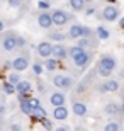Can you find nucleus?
<instances>
[{
	"mask_svg": "<svg viewBox=\"0 0 124 131\" xmlns=\"http://www.w3.org/2000/svg\"><path fill=\"white\" fill-rule=\"evenodd\" d=\"M10 131H22V128H20L19 123H12L10 124Z\"/></svg>",
	"mask_w": 124,
	"mask_h": 131,
	"instance_id": "obj_35",
	"label": "nucleus"
},
{
	"mask_svg": "<svg viewBox=\"0 0 124 131\" xmlns=\"http://www.w3.org/2000/svg\"><path fill=\"white\" fill-rule=\"evenodd\" d=\"M122 97H124V89H122Z\"/></svg>",
	"mask_w": 124,
	"mask_h": 131,
	"instance_id": "obj_44",
	"label": "nucleus"
},
{
	"mask_svg": "<svg viewBox=\"0 0 124 131\" xmlns=\"http://www.w3.org/2000/svg\"><path fill=\"white\" fill-rule=\"evenodd\" d=\"M10 67H12V70L17 72V73L27 70V68H29V56H27V54H19V56H15V58L12 60Z\"/></svg>",
	"mask_w": 124,
	"mask_h": 131,
	"instance_id": "obj_5",
	"label": "nucleus"
},
{
	"mask_svg": "<svg viewBox=\"0 0 124 131\" xmlns=\"http://www.w3.org/2000/svg\"><path fill=\"white\" fill-rule=\"evenodd\" d=\"M38 9L48 10L49 9V2H46V0H38Z\"/></svg>",
	"mask_w": 124,
	"mask_h": 131,
	"instance_id": "obj_33",
	"label": "nucleus"
},
{
	"mask_svg": "<svg viewBox=\"0 0 124 131\" xmlns=\"http://www.w3.org/2000/svg\"><path fill=\"white\" fill-rule=\"evenodd\" d=\"M27 99H29V97H27ZM27 99L20 102V112H22V114H26V116H32V114H34V111L31 109V106L27 104Z\"/></svg>",
	"mask_w": 124,
	"mask_h": 131,
	"instance_id": "obj_25",
	"label": "nucleus"
},
{
	"mask_svg": "<svg viewBox=\"0 0 124 131\" xmlns=\"http://www.w3.org/2000/svg\"><path fill=\"white\" fill-rule=\"evenodd\" d=\"M95 36L100 39V41H105V39H109L110 32H109V29H107L105 26H97V29H95Z\"/></svg>",
	"mask_w": 124,
	"mask_h": 131,
	"instance_id": "obj_20",
	"label": "nucleus"
},
{
	"mask_svg": "<svg viewBox=\"0 0 124 131\" xmlns=\"http://www.w3.org/2000/svg\"><path fill=\"white\" fill-rule=\"evenodd\" d=\"M0 46H2V39H0Z\"/></svg>",
	"mask_w": 124,
	"mask_h": 131,
	"instance_id": "obj_45",
	"label": "nucleus"
},
{
	"mask_svg": "<svg viewBox=\"0 0 124 131\" xmlns=\"http://www.w3.org/2000/svg\"><path fill=\"white\" fill-rule=\"evenodd\" d=\"M4 92L7 94V95H12V94H17V89H15V85H12V83L4 82Z\"/></svg>",
	"mask_w": 124,
	"mask_h": 131,
	"instance_id": "obj_28",
	"label": "nucleus"
},
{
	"mask_svg": "<svg viewBox=\"0 0 124 131\" xmlns=\"http://www.w3.org/2000/svg\"><path fill=\"white\" fill-rule=\"evenodd\" d=\"M85 51H87V49L80 48L78 44H75V46H70V48H68V56H70L72 60H75V58H78V56H82Z\"/></svg>",
	"mask_w": 124,
	"mask_h": 131,
	"instance_id": "obj_19",
	"label": "nucleus"
},
{
	"mask_svg": "<svg viewBox=\"0 0 124 131\" xmlns=\"http://www.w3.org/2000/svg\"><path fill=\"white\" fill-rule=\"evenodd\" d=\"M122 48H124V43H122Z\"/></svg>",
	"mask_w": 124,
	"mask_h": 131,
	"instance_id": "obj_47",
	"label": "nucleus"
},
{
	"mask_svg": "<svg viewBox=\"0 0 124 131\" xmlns=\"http://www.w3.org/2000/svg\"><path fill=\"white\" fill-rule=\"evenodd\" d=\"M85 5H87L85 0H70V7L75 12H83L85 10Z\"/></svg>",
	"mask_w": 124,
	"mask_h": 131,
	"instance_id": "obj_22",
	"label": "nucleus"
},
{
	"mask_svg": "<svg viewBox=\"0 0 124 131\" xmlns=\"http://www.w3.org/2000/svg\"><path fill=\"white\" fill-rule=\"evenodd\" d=\"M83 27H85V26H82V24H72L68 27L66 36L70 39H82L83 38Z\"/></svg>",
	"mask_w": 124,
	"mask_h": 131,
	"instance_id": "obj_10",
	"label": "nucleus"
},
{
	"mask_svg": "<svg viewBox=\"0 0 124 131\" xmlns=\"http://www.w3.org/2000/svg\"><path fill=\"white\" fill-rule=\"evenodd\" d=\"M32 116H34V119H38L39 123H41V121H44V119L48 117V116H46V111H44L43 107H39V109H36Z\"/></svg>",
	"mask_w": 124,
	"mask_h": 131,
	"instance_id": "obj_26",
	"label": "nucleus"
},
{
	"mask_svg": "<svg viewBox=\"0 0 124 131\" xmlns=\"http://www.w3.org/2000/svg\"><path fill=\"white\" fill-rule=\"evenodd\" d=\"M119 15H121V10H119V7H116V5H107V7L102 9V19L107 20V22L117 20Z\"/></svg>",
	"mask_w": 124,
	"mask_h": 131,
	"instance_id": "obj_6",
	"label": "nucleus"
},
{
	"mask_svg": "<svg viewBox=\"0 0 124 131\" xmlns=\"http://www.w3.org/2000/svg\"><path fill=\"white\" fill-rule=\"evenodd\" d=\"M46 2H48V0H46Z\"/></svg>",
	"mask_w": 124,
	"mask_h": 131,
	"instance_id": "obj_49",
	"label": "nucleus"
},
{
	"mask_svg": "<svg viewBox=\"0 0 124 131\" xmlns=\"http://www.w3.org/2000/svg\"><path fill=\"white\" fill-rule=\"evenodd\" d=\"M104 112L107 116H117L121 112V106H117L116 102H107L104 106Z\"/></svg>",
	"mask_w": 124,
	"mask_h": 131,
	"instance_id": "obj_18",
	"label": "nucleus"
},
{
	"mask_svg": "<svg viewBox=\"0 0 124 131\" xmlns=\"http://www.w3.org/2000/svg\"><path fill=\"white\" fill-rule=\"evenodd\" d=\"M41 124H43V128L46 131H53V126H54V124H53V121H51V119H48V117H46L44 121H41Z\"/></svg>",
	"mask_w": 124,
	"mask_h": 131,
	"instance_id": "obj_31",
	"label": "nucleus"
},
{
	"mask_svg": "<svg viewBox=\"0 0 124 131\" xmlns=\"http://www.w3.org/2000/svg\"><path fill=\"white\" fill-rule=\"evenodd\" d=\"M5 114H7V106L0 102V116H5Z\"/></svg>",
	"mask_w": 124,
	"mask_h": 131,
	"instance_id": "obj_36",
	"label": "nucleus"
},
{
	"mask_svg": "<svg viewBox=\"0 0 124 131\" xmlns=\"http://www.w3.org/2000/svg\"><path fill=\"white\" fill-rule=\"evenodd\" d=\"M7 4H9L12 9H19L20 5H22V0H7Z\"/></svg>",
	"mask_w": 124,
	"mask_h": 131,
	"instance_id": "obj_34",
	"label": "nucleus"
},
{
	"mask_svg": "<svg viewBox=\"0 0 124 131\" xmlns=\"http://www.w3.org/2000/svg\"><path fill=\"white\" fill-rule=\"evenodd\" d=\"M121 129H122V126H121L119 121H109V123H105L102 131H121Z\"/></svg>",
	"mask_w": 124,
	"mask_h": 131,
	"instance_id": "obj_23",
	"label": "nucleus"
},
{
	"mask_svg": "<svg viewBox=\"0 0 124 131\" xmlns=\"http://www.w3.org/2000/svg\"><path fill=\"white\" fill-rule=\"evenodd\" d=\"M53 85L56 89H60L61 92H66V90H70V89L73 87V83H75V80H73L72 77H68V75H61V73H58V75H54V77L51 78Z\"/></svg>",
	"mask_w": 124,
	"mask_h": 131,
	"instance_id": "obj_2",
	"label": "nucleus"
},
{
	"mask_svg": "<svg viewBox=\"0 0 124 131\" xmlns=\"http://www.w3.org/2000/svg\"><path fill=\"white\" fill-rule=\"evenodd\" d=\"M32 72H34V75H41V73L44 72V65L39 63V61H38V63H34L32 65Z\"/></svg>",
	"mask_w": 124,
	"mask_h": 131,
	"instance_id": "obj_30",
	"label": "nucleus"
},
{
	"mask_svg": "<svg viewBox=\"0 0 124 131\" xmlns=\"http://www.w3.org/2000/svg\"><path fill=\"white\" fill-rule=\"evenodd\" d=\"M15 89H17V94H19V95H29L32 85H31L29 80H20V82L15 85Z\"/></svg>",
	"mask_w": 124,
	"mask_h": 131,
	"instance_id": "obj_17",
	"label": "nucleus"
},
{
	"mask_svg": "<svg viewBox=\"0 0 124 131\" xmlns=\"http://www.w3.org/2000/svg\"><path fill=\"white\" fill-rule=\"evenodd\" d=\"M20 80H22V78H20V75H19L17 72H12V73L9 75V78H7V82L12 83V85H17V83H19Z\"/></svg>",
	"mask_w": 124,
	"mask_h": 131,
	"instance_id": "obj_27",
	"label": "nucleus"
},
{
	"mask_svg": "<svg viewBox=\"0 0 124 131\" xmlns=\"http://www.w3.org/2000/svg\"><path fill=\"white\" fill-rule=\"evenodd\" d=\"M17 34L12 32V31H9V32H5L4 36H2V48L7 51V53H12V51H15L17 49Z\"/></svg>",
	"mask_w": 124,
	"mask_h": 131,
	"instance_id": "obj_3",
	"label": "nucleus"
},
{
	"mask_svg": "<svg viewBox=\"0 0 124 131\" xmlns=\"http://www.w3.org/2000/svg\"><path fill=\"white\" fill-rule=\"evenodd\" d=\"M0 102H2V95H0Z\"/></svg>",
	"mask_w": 124,
	"mask_h": 131,
	"instance_id": "obj_46",
	"label": "nucleus"
},
{
	"mask_svg": "<svg viewBox=\"0 0 124 131\" xmlns=\"http://www.w3.org/2000/svg\"><path fill=\"white\" fill-rule=\"evenodd\" d=\"M99 38H82V39H78V46L80 48H83V49H94V48H97V44H99V41H97Z\"/></svg>",
	"mask_w": 124,
	"mask_h": 131,
	"instance_id": "obj_15",
	"label": "nucleus"
},
{
	"mask_svg": "<svg viewBox=\"0 0 124 131\" xmlns=\"http://www.w3.org/2000/svg\"><path fill=\"white\" fill-rule=\"evenodd\" d=\"M4 27H5V24H4V20L0 19V32H2V31H4Z\"/></svg>",
	"mask_w": 124,
	"mask_h": 131,
	"instance_id": "obj_40",
	"label": "nucleus"
},
{
	"mask_svg": "<svg viewBox=\"0 0 124 131\" xmlns=\"http://www.w3.org/2000/svg\"><path fill=\"white\" fill-rule=\"evenodd\" d=\"M68 114H70V109L66 106H60L53 109V119L54 121H66Z\"/></svg>",
	"mask_w": 124,
	"mask_h": 131,
	"instance_id": "obj_11",
	"label": "nucleus"
},
{
	"mask_svg": "<svg viewBox=\"0 0 124 131\" xmlns=\"http://www.w3.org/2000/svg\"><path fill=\"white\" fill-rule=\"evenodd\" d=\"M90 61H92V51H85L82 56H78V58L73 60L75 67L80 68V70H83L85 67H88V63H90Z\"/></svg>",
	"mask_w": 124,
	"mask_h": 131,
	"instance_id": "obj_12",
	"label": "nucleus"
},
{
	"mask_svg": "<svg viewBox=\"0 0 124 131\" xmlns=\"http://www.w3.org/2000/svg\"><path fill=\"white\" fill-rule=\"evenodd\" d=\"M117 68V60L110 53H104L97 61V73L104 78H109V75Z\"/></svg>",
	"mask_w": 124,
	"mask_h": 131,
	"instance_id": "obj_1",
	"label": "nucleus"
},
{
	"mask_svg": "<svg viewBox=\"0 0 124 131\" xmlns=\"http://www.w3.org/2000/svg\"><path fill=\"white\" fill-rule=\"evenodd\" d=\"M26 2H29V0H26Z\"/></svg>",
	"mask_w": 124,
	"mask_h": 131,
	"instance_id": "obj_48",
	"label": "nucleus"
},
{
	"mask_svg": "<svg viewBox=\"0 0 124 131\" xmlns=\"http://www.w3.org/2000/svg\"><path fill=\"white\" fill-rule=\"evenodd\" d=\"M44 70H49V72H53V70H56L58 68V60L56 58H48L44 60Z\"/></svg>",
	"mask_w": 124,
	"mask_h": 131,
	"instance_id": "obj_24",
	"label": "nucleus"
},
{
	"mask_svg": "<svg viewBox=\"0 0 124 131\" xmlns=\"http://www.w3.org/2000/svg\"><path fill=\"white\" fill-rule=\"evenodd\" d=\"M51 17H53V24L58 26V27H61V26H65L66 22L72 20V14H68L66 10L63 9H53Z\"/></svg>",
	"mask_w": 124,
	"mask_h": 131,
	"instance_id": "obj_4",
	"label": "nucleus"
},
{
	"mask_svg": "<svg viewBox=\"0 0 124 131\" xmlns=\"http://www.w3.org/2000/svg\"><path fill=\"white\" fill-rule=\"evenodd\" d=\"M100 89H102V92H117L119 90V82L116 78H105Z\"/></svg>",
	"mask_w": 124,
	"mask_h": 131,
	"instance_id": "obj_13",
	"label": "nucleus"
},
{
	"mask_svg": "<svg viewBox=\"0 0 124 131\" xmlns=\"http://www.w3.org/2000/svg\"><path fill=\"white\" fill-rule=\"evenodd\" d=\"M119 26H121V27L124 29V17H121V22H119Z\"/></svg>",
	"mask_w": 124,
	"mask_h": 131,
	"instance_id": "obj_41",
	"label": "nucleus"
},
{
	"mask_svg": "<svg viewBox=\"0 0 124 131\" xmlns=\"http://www.w3.org/2000/svg\"><path fill=\"white\" fill-rule=\"evenodd\" d=\"M53 58H56V60L70 58L68 56V48H65L63 44H53Z\"/></svg>",
	"mask_w": 124,
	"mask_h": 131,
	"instance_id": "obj_16",
	"label": "nucleus"
},
{
	"mask_svg": "<svg viewBox=\"0 0 124 131\" xmlns=\"http://www.w3.org/2000/svg\"><path fill=\"white\" fill-rule=\"evenodd\" d=\"M66 34H63V32H49L48 39H51V41H56V44H63V41H66Z\"/></svg>",
	"mask_w": 124,
	"mask_h": 131,
	"instance_id": "obj_21",
	"label": "nucleus"
},
{
	"mask_svg": "<svg viewBox=\"0 0 124 131\" xmlns=\"http://www.w3.org/2000/svg\"><path fill=\"white\" fill-rule=\"evenodd\" d=\"M54 131H72V129H70L68 126H65V124H63V126H58V128H54Z\"/></svg>",
	"mask_w": 124,
	"mask_h": 131,
	"instance_id": "obj_38",
	"label": "nucleus"
},
{
	"mask_svg": "<svg viewBox=\"0 0 124 131\" xmlns=\"http://www.w3.org/2000/svg\"><path fill=\"white\" fill-rule=\"evenodd\" d=\"M85 14L87 15H94L95 14V7H88V9H85Z\"/></svg>",
	"mask_w": 124,
	"mask_h": 131,
	"instance_id": "obj_37",
	"label": "nucleus"
},
{
	"mask_svg": "<svg viewBox=\"0 0 124 131\" xmlns=\"http://www.w3.org/2000/svg\"><path fill=\"white\" fill-rule=\"evenodd\" d=\"M26 46H27V39L24 36H19L17 38V48H26Z\"/></svg>",
	"mask_w": 124,
	"mask_h": 131,
	"instance_id": "obj_32",
	"label": "nucleus"
},
{
	"mask_svg": "<svg viewBox=\"0 0 124 131\" xmlns=\"http://www.w3.org/2000/svg\"><path fill=\"white\" fill-rule=\"evenodd\" d=\"M38 26L43 27V29H51L53 26V17H51V12H39L38 14Z\"/></svg>",
	"mask_w": 124,
	"mask_h": 131,
	"instance_id": "obj_8",
	"label": "nucleus"
},
{
	"mask_svg": "<svg viewBox=\"0 0 124 131\" xmlns=\"http://www.w3.org/2000/svg\"><path fill=\"white\" fill-rule=\"evenodd\" d=\"M27 104L31 106V109H32V111H36V109H39V107H41L39 99H36V97H29L27 99Z\"/></svg>",
	"mask_w": 124,
	"mask_h": 131,
	"instance_id": "obj_29",
	"label": "nucleus"
},
{
	"mask_svg": "<svg viewBox=\"0 0 124 131\" xmlns=\"http://www.w3.org/2000/svg\"><path fill=\"white\" fill-rule=\"evenodd\" d=\"M85 2H87V4H92V2H94V0H85Z\"/></svg>",
	"mask_w": 124,
	"mask_h": 131,
	"instance_id": "obj_43",
	"label": "nucleus"
},
{
	"mask_svg": "<svg viewBox=\"0 0 124 131\" xmlns=\"http://www.w3.org/2000/svg\"><path fill=\"white\" fill-rule=\"evenodd\" d=\"M49 102H51V106H54V107L65 106V104H66V94L61 92V90L51 92L49 94Z\"/></svg>",
	"mask_w": 124,
	"mask_h": 131,
	"instance_id": "obj_9",
	"label": "nucleus"
},
{
	"mask_svg": "<svg viewBox=\"0 0 124 131\" xmlns=\"http://www.w3.org/2000/svg\"><path fill=\"white\" fill-rule=\"evenodd\" d=\"M121 114L124 116V101H122V104H121Z\"/></svg>",
	"mask_w": 124,
	"mask_h": 131,
	"instance_id": "obj_42",
	"label": "nucleus"
},
{
	"mask_svg": "<svg viewBox=\"0 0 124 131\" xmlns=\"http://www.w3.org/2000/svg\"><path fill=\"white\" fill-rule=\"evenodd\" d=\"M72 111H73V114L75 116H78V117H85L87 116V112H88V109H87V104L85 102H78V101H75L72 104Z\"/></svg>",
	"mask_w": 124,
	"mask_h": 131,
	"instance_id": "obj_14",
	"label": "nucleus"
},
{
	"mask_svg": "<svg viewBox=\"0 0 124 131\" xmlns=\"http://www.w3.org/2000/svg\"><path fill=\"white\" fill-rule=\"evenodd\" d=\"M36 53L44 60L51 58L53 56V44L49 43V41H41V43H38V46H36Z\"/></svg>",
	"mask_w": 124,
	"mask_h": 131,
	"instance_id": "obj_7",
	"label": "nucleus"
},
{
	"mask_svg": "<svg viewBox=\"0 0 124 131\" xmlns=\"http://www.w3.org/2000/svg\"><path fill=\"white\" fill-rule=\"evenodd\" d=\"M73 131H87V129H85V128H83V126H76V128H75V129H73Z\"/></svg>",
	"mask_w": 124,
	"mask_h": 131,
	"instance_id": "obj_39",
	"label": "nucleus"
}]
</instances>
